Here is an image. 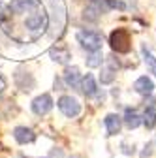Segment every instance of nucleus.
<instances>
[{"label":"nucleus","mask_w":156,"mask_h":158,"mask_svg":"<svg viewBox=\"0 0 156 158\" xmlns=\"http://www.w3.org/2000/svg\"><path fill=\"white\" fill-rule=\"evenodd\" d=\"M77 42H79L81 47L87 49L88 53H94V51H102L104 38L96 30H81V32H77Z\"/></svg>","instance_id":"f257e3e1"},{"label":"nucleus","mask_w":156,"mask_h":158,"mask_svg":"<svg viewBox=\"0 0 156 158\" xmlns=\"http://www.w3.org/2000/svg\"><path fill=\"white\" fill-rule=\"evenodd\" d=\"M109 45L115 53H128L132 49V38L126 28H117L109 36Z\"/></svg>","instance_id":"f03ea898"},{"label":"nucleus","mask_w":156,"mask_h":158,"mask_svg":"<svg viewBox=\"0 0 156 158\" xmlns=\"http://www.w3.org/2000/svg\"><path fill=\"white\" fill-rule=\"evenodd\" d=\"M47 21H49V17H47V13L42 10H36L32 15H28L27 17V21H25V27L28 28V30H32V32H36V34H40V32H43L45 28H47Z\"/></svg>","instance_id":"7ed1b4c3"},{"label":"nucleus","mask_w":156,"mask_h":158,"mask_svg":"<svg viewBox=\"0 0 156 158\" xmlns=\"http://www.w3.org/2000/svg\"><path fill=\"white\" fill-rule=\"evenodd\" d=\"M58 109H60L66 117L73 118L81 113V104L75 100L73 96H62L60 100H58Z\"/></svg>","instance_id":"20e7f679"},{"label":"nucleus","mask_w":156,"mask_h":158,"mask_svg":"<svg viewBox=\"0 0 156 158\" xmlns=\"http://www.w3.org/2000/svg\"><path fill=\"white\" fill-rule=\"evenodd\" d=\"M53 109V100H51V96L49 94H42V96H38L34 98V102H32V111L36 115H45Z\"/></svg>","instance_id":"39448f33"},{"label":"nucleus","mask_w":156,"mask_h":158,"mask_svg":"<svg viewBox=\"0 0 156 158\" xmlns=\"http://www.w3.org/2000/svg\"><path fill=\"white\" fill-rule=\"evenodd\" d=\"M152 89H154V83H152V79L147 77V75L138 77V79H135V83H133V90L138 92V94H141V96H150Z\"/></svg>","instance_id":"423d86ee"},{"label":"nucleus","mask_w":156,"mask_h":158,"mask_svg":"<svg viewBox=\"0 0 156 158\" xmlns=\"http://www.w3.org/2000/svg\"><path fill=\"white\" fill-rule=\"evenodd\" d=\"M104 123H105V128H107V134H109V135H117V134L121 132V128H122V118L117 115V113L105 115Z\"/></svg>","instance_id":"0eeeda50"},{"label":"nucleus","mask_w":156,"mask_h":158,"mask_svg":"<svg viewBox=\"0 0 156 158\" xmlns=\"http://www.w3.org/2000/svg\"><path fill=\"white\" fill-rule=\"evenodd\" d=\"M13 137H15V141L17 143H21V145H27V143H32L36 139V134L27 128V126H17L13 130Z\"/></svg>","instance_id":"6e6552de"},{"label":"nucleus","mask_w":156,"mask_h":158,"mask_svg":"<svg viewBox=\"0 0 156 158\" xmlns=\"http://www.w3.org/2000/svg\"><path fill=\"white\" fill-rule=\"evenodd\" d=\"M79 89L83 90V94H85V96H94L96 92H98V85H96V79H94V75H92V73H87V75L81 79Z\"/></svg>","instance_id":"1a4fd4ad"},{"label":"nucleus","mask_w":156,"mask_h":158,"mask_svg":"<svg viewBox=\"0 0 156 158\" xmlns=\"http://www.w3.org/2000/svg\"><path fill=\"white\" fill-rule=\"evenodd\" d=\"M141 121H143V124H145L149 130L156 126V106H154L152 100H149V106L145 107V113H143V117H141Z\"/></svg>","instance_id":"9d476101"},{"label":"nucleus","mask_w":156,"mask_h":158,"mask_svg":"<svg viewBox=\"0 0 156 158\" xmlns=\"http://www.w3.org/2000/svg\"><path fill=\"white\" fill-rule=\"evenodd\" d=\"M64 81H66V85H68V87H72V89H79V85H81V75H79V70H77L75 66L66 68V72H64Z\"/></svg>","instance_id":"9b49d317"},{"label":"nucleus","mask_w":156,"mask_h":158,"mask_svg":"<svg viewBox=\"0 0 156 158\" xmlns=\"http://www.w3.org/2000/svg\"><path fill=\"white\" fill-rule=\"evenodd\" d=\"M122 123H124L130 130H133V128H138L143 121H141V117L135 113L133 109H130V107H128V109L124 111V118H122Z\"/></svg>","instance_id":"f8f14e48"},{"label":"nucleus","mask_w":156,"mask_h":158,"mask_svg":"<svg viewBox=\"0 0 156 158\" xmlns=\"http://www.w3.org/2000/svg\"><path fill=\"white\" fill-rule=\"evenodd\" d=\"M141 55H143V60H145V64H147V68H149V72L152 73V75H156V56L143 45L141 47Z\"/></svg>","instance_id":"ddd939ff"},{"label":"nucleus","mask_w":156,"mask_h":158,"mask_svg":"<svg viewBox=\"0 0 156 158\" xmlns=\"http://www.w3.org/2000/svg\"><path fill=\"white\" fill-rule=\"evenodd\" d=\"M100 15H102V10L98 8V6H88L85 11H83V19H85V21L87 23H96V21H98V19H100Z\"/></svg>","instance_id":"4468645a"},{"label":"nucleus","mask_w":156,"mask_h":158,"mask_svg":"<svg viewBox=\"0 0 156 158\" xmlns=\"http://www.w3.org/2000/svg\"><path fill=\"white\" fill-rule=\"evenodd\" d=\"M100 81H102V85H109L115 81V66H104L102 68Z\"/></svg>","instance_id":"2eb2a0df"},{"label":"nucleus","mask_w":156,"mask_h":158,"mask_svg":"<svg viewBox=\"0 0 156 158\" xmlns=\"http://www.w3.org/2000/svg\"><path fill=\"white\" fill-rule=\"evenodd\" d=\"M102 60H104L102 51L88 53V56H87V66H88V68H98V66H102Z\"/></svg>","instance_id":"dca6fc26"},{"label":"nucleus","mask_w":156,"mask_h":158,"mask_svg":"<svg viewBox=\"0 0 156 158\" xmlns=\"http://www.w3.org/2000/svg\"><path fill=\"white\" fill-rule=\"evenodd\" d=\"M51 56H53V60H56V62H60V64H66L68 62V58H70V53H68V49H51Z\"/></svg>","instance_id":"f3484780"},{"label":"nucleus","mask_w":156,"mask_h":158,"mask_svg":"<svg viewBox=\"0 0 156 158\" xmlns=\"http://www.w3.org/2000/svg\"><path fill=\"white\" fill-rule=\"evenodd\" d=\"M10 17H11L10 6L4 4V2H0V25H6V23L10 21Z\"/></svg>","instance_id":"a211bd4d"},{"label":"nucleus","mask_w":156,"mask_h":158,"mask_svg":"<svg viewBox=\"0 0 156 158\" xmlns=\"http://www.w3.org/2000/svg\"><path fill=\"white\" fill-rule=\"evenodd\" d=\"M25 10H27V6H25L23 0H11V4H10V11L11 13H23Z\"/></svg>","instance_id":"6ab92c4d"},{"label":"nucleus","mask_w":156,"mask_h":158,"mask_svg":"<svg viewBox=\"0 0 156 158\" xmlns=\"http://www.w3.org/2000/svg\"><path fill=\"white\" fill-rule=\"evenodd\" d=\"M23 2H25V6H27V10H40L42 8V2H40V0H23Z\"/></svg>","instance_id":"aec40b11"},{"label":"nucleus","mask_w":156,"mask_h":158,"mask_svg":"<svg viewBox=\"0 0 156 158\" xmlns=\"http://www.w3.org/2000/svg\"><path fill=\"white\" fill-rule=\"evenodd\" d=\"M105 6L107 8H119V10H124L126 8V4L121 2V0H105Z\"/></svg>","instance_id":"412c9836"},{"label":"nucleus","mask_w":156,"mask_h":158,"mask_svg":"<svg viewBox=\"0 0 156 158\" xmlns=\"http://www.w3.org/2000/svg\"><path fill=\"white\" fill-rule=\"evenodd\" d=\"M145 149H147V151H143V152H141V158H149V156H150V143H147V147H145Z\"/></svg>","instance_id":"4be33fe9"}]
</instances>
